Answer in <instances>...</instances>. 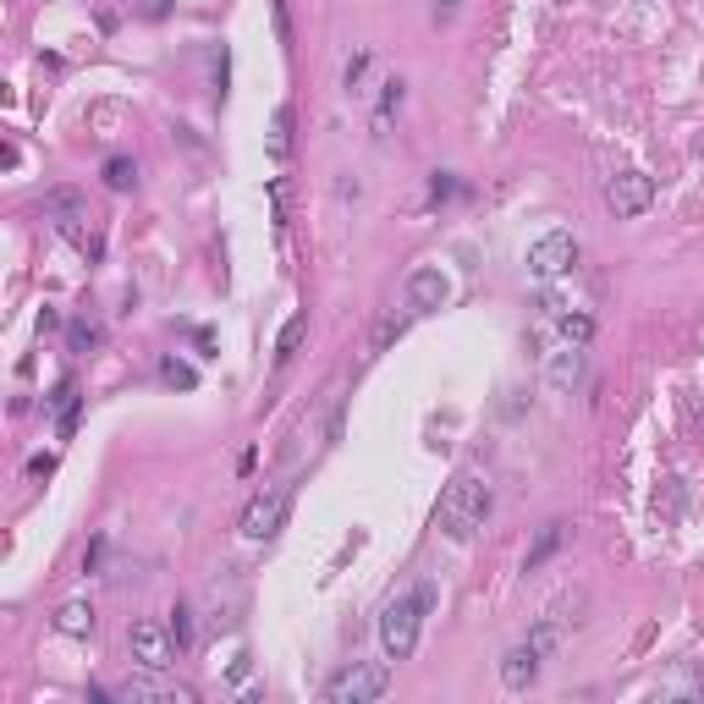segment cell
Wrapping results in <instances>:
<instances>
[{"label":"cell","mask_w":704,"mask_h":704,"mask_svg":"<svg viewBox=\"0 0 704 704\" xmlns=\"http://www.w3.org/2000/svg\"><path fill=\"white\" fill-rule=\"evenodd\" d=\"M490 518V485L479 474H457L446 490H441V507H435V529L452 540V545H468Z\"/></svg>","instance_id":"cell-1"},{"label":"cell","mask_w":704,"mask_h":704,"mask_svg":"<svg viewBox=\"0 0 704 704\" xmlns=\"http://www.w3.org/2000/svg\"><path fill=\"white\" fill-rule=\"evenodd\" d=\"M430 605H435V583H419L413 594H397L381 611V649H386V660H408L419 649V627H424Z\"/></svg>","instance_id":"cell-2"},{"label":"cell","mask_w":704,"mask_h":704,"mask_svg":"<svg viewBox=\"0 0 704 704\" xmlns=\"http://www.w3.org/2000/svg\"><path fill=\"white\" fill-rule=\"evenodd\" d=\"M391 688V666L386 660H352L325 682V704H375Z\"/></svg>","instance_id":"cell-3"},{"label":"cell","mask_w":704,"mask_h":704,"mask_svg":"<svg viewBox=\"0 0 704 704\" xmlns=\"http://www.w3.org/2000/svg\"><path fill=\"white\" fill-rule=\"evenodd\" d=\"M127 649H133V660H138L144 671H171L177 655H182L166 622H133V627H127Z\"/></svg>","instance_id":"cell-4"},{"label":"cell","mask_w":704,"mask_h":704,"mask_svg":"<svg viewBox=\"0 0 704 704\" xmlns=\"http://www.w3.org/2000/svg\"><path fill=\"white\" fill-rule=\"evenodd\" d=\"M649 204H655V177H644V171H616V177L605 182V209H611L616 220H638Z\"/></svg>","instance_id":"cell-5"},{"label":"cell","mask_w":704,"mask_h":704,"mask_svg":"<svg viewBox=\"0 0 704 704\" xmlns=\"http://www.w3.org/2000/svg\"><path fill=\"white\" fill-rule=\"evenodd\" d=\"M578 264V237L572 231H545L534 248H529V275L534 281H556Z\"/></svg>","instance_id":"cell-6"},{"label":"cell","mask_w":704,"mask_h":704,"mask_svg":"<svg viewBox=\"0 0 704 704\" xmlns=\"http://www.w3.org/2000/svg\"><path fill=\"white\" fill-rule=\"evenodd\" d=\"M286 507H292V490H286V485L253 496L248 512H242V540H253V545H259V540H275L281 523H286Z\"/></svg>","instance_id":"cell-7"},{"label":"cell","mask_w":704,"mask_h":704,"mask_svg":"<svg viewBox=\"0 0 704 704\" xmlns=\"http://www.w3.org/2000/svg\"><path fill=\"white\" fill-rule=\"evenodd\" d=\"M155 677H160V671H149V677H138V682H122L116 699H127V704H149V699H160V704H193V699H198L188 682H155Z\"/></svg>","instance_id":"cell-8"},{"label":"cell","mask_w":704,"mask_h":704,"mask_svg":"<svg viewBox=\"0 0 704 704\" xmlns=\"http://www.w3.org/2000/svg\"><path fill=\"white\" fill-rule=\"evenodd\" d=\"M446 297H452V281H446L435 264H424V270L408 275V308H413V314H435Z\"/></svg>","instance_id":"cell-9"},{"label":"cell","mask_w":704,"mask_h":704,"mask_svg":"<svg viewBox=\"0 0 704 704\" xmlns=\"http://www.w3.org/2000/svg\"><path fill=\"white\" fill-rule=\"evenodd\" d=\"M540 649L534 644H518V649H507V660H501V682L512 688V693H523V688H534V677H540Z\"/></svg>","instance_id":"cell-10"},{"label":"cell","mask_w":704,"mask_h":704,"mask_svg":"<svg viewBox=\"0 0 704 704\" xmlns=\"http://www.w3.org/2000/svg\"><path fill=\"white\" fill-rule=\"evenodd\" d=\"M545 381H550L556 391H572V386L583 381V347L561 341V347L550 352V364H545Z\"/></svg>","instance_id":"cell-11"},{"label":"cell","mask_w":704,"mask_h":704,"mask_svg":"<svg viewBox=\"0 0 704 704\" xmlns=\"http://www.w3.org/2000/svg\"><path fill=\"white\" fill-rule=\"evenodd\" d=\"M56 633L89 638V633H94V605H89V600H67V605L56 611Z\"/></svg>","instance_id":"cell-12"},{"label":"cell","mask_w":704,"mask_h":704,"mask_svg":"<svg viewBox=\"0 0 704 704\" xmlns=\"http://www.w3.org/2000/svg\"><path fill=\"white\" fill-rule=\"evenodd\" d=\"M408 325H413V308H402V314L391 308V314L375 325V336H370V359H381V352H386L391 341H402V330H408Z\"/></svg>","instance_id":"cell-13"},{"label":"cell","mask_w":704,"mask_h":704,"mask_svg":"<svg viewBox=\"0 0 704 704\" xmlns=\"http://www.w3.org/2000/svg\"><path fill=\"white\" fill-rule=\"evenodd\" d=\"M303 336H308V308H297L286 325H281V336H275V364H286L292 352L303 347Z\"/></svg>","instance_id":"cell-14"},{"label":"cell","mask_w":704,"mask_h":704,"mask_svg":"<svg viewBox=\"0 0 704 704\" xmlns=\"http://www.w3.org/2000/svg\"><path fill=\"white\" fill-rule=\"evenodd\" d=\"M561 540H567V523H545V529H540V540L529 545V561H523V572H534L540 561H550Z\"/></svg>","instance_id":"cell-15"},{"label":"cell","mask_w":704,"mask_h":704,"mask_svg":"<svg viewBox=\"0 0 704 704\" xmlns=\"http://www.w3.org/2000/svg\"><path fill=\"white\" fill-rule=\"evenodd\" d=\"M270 155H275V160L292 155V105H281V111L270 116Z\"/></svg>","instance_id":"cell-16"},{"label":"cell","mask_w":704,"mask_h":704,"mask_svg":"<svg viewBox=\"0 0 704 704\" xmlns=\"http://www.w3.org/2000/svg\"><path fill=\"white\" fill-rule=\"evenodd\" d=\"M105 188H116V193H133V188H138V166H133L127 155L105 160Z\"/></svg>","instance_id":"cell-17"},{"label":"cell","mask_w":704,"mask_h":704,"mask_svg":"<svg viewBox=\"0 0 704 704\" xmlns=\"http://www.w3.org/2000/svg\"><path fill=\"white\" fill-rule=\"evenodd\" d=\"M160 381H166V386H177V391H193V386H198V370H193V364H182V359H166V364H160Z\"/></svg>","instance_id":"cell-18"},{"label":"cell","mask_w":704,"mask_h":704,"mask_svg":"<svg viewBox=\"0 0 704 704\" xmlns=\"http://www.w3.org/2000/svg\"><path fill=\"white\" fill-rule=\"evenodd\" d=\"M402 105V78H386L381 83V111H375V127L386 133V122H391V111Z\"/></svg>","instance_id":"cell-19"},{"label":"cell","mask_w":704,"mask_h":704,"mask_svg":"<svg viewBox=\"0 0 704 704\" xmlns=\"http://www.w3.org/2000/svg\"><path fill=\"white\" fill-rule=\"evenodd\" d=\"M589 336H594V319H589V314H561V341L583 347Z\"/></svg>","instance_id":"cell-20"},{"label":"cell","mask_w":704,"mask_h":704,"mask_svg":"<svg viewBox=\"0 0 704 704\" xmlns=\"http://www.w3.org/2000/svg\"><path fill=\"white\" fill-rule=\"evenodd\" d=\"M171 638H177V649H188V644H193V611H188V605H177V611H171Z\"/></svg>","instance_id":"cell-21"},{"label":"cell","mask_w":704,"mask_h":704,"mask_svg":"<svg viewBox=\"0 0 704 704\" xmlns=\"http://www.w3.org/2000/svg\"><path fill=\"white\" fill-rule=\"evenodd\" d=\"M67 336H72V352H89V347H100V325H89V319H78Z\"/></svg>","instance_id":"cell-22"},{"label":"cell","mask_w":704,"mask_h":704,"mask_svg":"<svg viewBox=\"0 0 704 704\" xmlns=\"http://www.w3.org/2000/svg\"><path fill=\"white\" fill-rule=\"evenodd\" d=\"M660 693H699V699H704V677H699V671H682V677L660 682Z\"/></svg>","instance_id":"cell-23"},{"label":"cell","mask_w":704,"mask_h":704,"mask_svg":"<svg viewBox=\"0 0 704 704\" xmlns=\"http://www.w3.org/2000/svg\"><path fill=\"white\" fill-rule=\"evenodd\" d=\"M364 72H370V50H359V56L347 61V78H341V83H347V94H352V89L364 83Z\"/></svg>","instance_id":"cell-24"},{"label":"cell","mask_w":704,"mask_h":704,"mask_svg":"<svg viewBox=\"0 0 704 704\" xmlns=\"http://www.w3.org/2000/svg\"><path fill=\"white\" fill-rule=\"evenodd\" d=\"M275 34L292 39V23H286V0H275Z\"/></svg>","instance_id":"cell-25"},{"label":"cell","mask_w":704,"mask_h":704,"mask_svg":"<svg viewBox=\"0 0 704 704\" xmlns=\"http://www.w3.org/2000/svg\"><path fill=\"white\" fill-rule=\"evenodd\" d=\"M166 7H171V0H144V12H149V18H166Z\"/></svg>","instance_id":"cell-26"},{"label":"cell","mask_w":704,"mask_h":704,"mask_svg":"<svg viewBox=\"0 0 704 704\" xmlns=\"http://www.w3.org/2000/svg\"><path fill=\"white\" fill-rule=\"evenodd\" d=\"M699 430H704V419H699Z\"/></svg>","instance_id":"cell-27"}]
</instances>
